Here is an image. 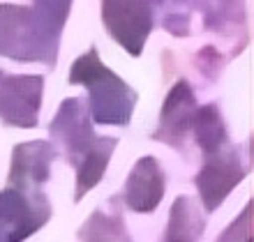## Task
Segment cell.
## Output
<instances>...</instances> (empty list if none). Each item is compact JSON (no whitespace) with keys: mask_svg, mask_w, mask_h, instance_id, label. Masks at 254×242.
<instances>
[{"mask_svg":"<svg viewBox=\"0 0 254 242\" xmlns=\"http://www.w3.org/2000/svg\"><path fill=\"white\" fill-rule=\"evenodd\" d=\"M26 196L7 189L0 194V242H19L40 229L44 217H37Z\"/></svg>","mask_w":254,"mask_h":242,"instance_id":"obj_3","label":"cell"},{"mask_svg":"<svg viewBox=\"0 0 254 242\" xmlns=\"http://www.w3.org/2000/svg\"><path fill=\"white\" fill-rule=\"evenodd\" d=\"M203 229L196 210L190 205V198H181L171 210L169 224V242H196Z\"/></svg>","mask_w":254,"mask_h":242,"instance_id":"obj_7","label":"cell"},{"mask_svg":"<svg viewBox=\"0 0 254 242\" xmlns=\"http://www.w3.org/2000/svg\"><path fill=\"white\" fill-rule=\"evenodd\" d=\"M72 81L74 83H86V86L93 88L95 115H97L100 122L127 120L132 104H125V97L121 95V90H125V86L97 60L95 48H90V53L76 60V65L72 67Z\"/></svg>","mask_w":254,"mask_h":242,"instance_id":"obj_1","label":"cell"},{"mask_svg":"<svg viewBox=\"0 0 254 242\" xmlns=\"http://www.w3.org/2000/svg\"><path fill=\"white\" fill-rule=\"evenodd\" d=\"M28 28V9L14 5H0V51H9L14 42Z\"/></svg>","mask_w":254,"mask_h":242,"instance_id":"obj_8","label":"cell"},{"mask_svg":"<svg viewBox=\"0 0 254 242\" xmlns=\"http://www.w3.org/2000/svg\"><path fill=\"white\" fill-rule=\"evenodd\" d=\"M192 118H194L192 93H190L188 83H178L171 90V95H169V101H167V106H164V113H162V122L174 134L176 132L183 134V129L188 127V125H192Z\"/></svg>","mask_w":254,"mask_h":242,"instance_id":"obj_6","label":"cell"},{"mask_svg":"<svg viewBox=\"0 0 254 242\" xmlns=\"http://www.w3.org/2000/svg\"><path fill=\"white\" fill-rule=\"evenodd\" d=\"M192 125L196 127V139L208 152H215L222 141V125L217 118V108L206 106L196 118H192Z\"/></svg>","mask_w":254,"mask_h":242,"instance_id":"obj_9","label":"cell"},{"mask_svg":"<svg viewBox=\"0 0 254 242\" xmlns=\"http://www.w3.org/2000/svg\"><path fill=\"white\" fill-rule=\"evenodd\" d=\"M220 242H252V208L241 215V219L220 238Z\"/></svg>","mask_w":254,"mask_h":242,"instance_id":"obj_11","label":"cell"},{"mask_svg":"<svg viewBox=\"0 0 254 242\" xmlns=\"http://www.w3.org/2000/svg\"><path fill=\"white\" fill-rule=\"evenodd\" d=\"M241 178H243V168L231 157H222V159H215L213 164H208L196 178L206 208L208 210L217 208L220 201L234 189V185Z\"/></svg>","mask_w":254,"mask_h":242,"instance_id":"obj_5","label":"cell"},{"mask_svg":"<svg viewBox=\"0 0 254 242\" xmlns=\"http://www.w3.org/2000/svg\"><path fill=\"white\" fill-rule=\"evenodd\" d=\"M102 14L111 35L129 53L139 55L153 26L150 2L148 0H104Z\"/></svg>","mask_w":254,"mask_h":242,"instance_id":"obj_2","label":"cell"},{"mask_svg":"<svg viewBox=\"0 0 254 242\" xmlns=\"http://www.w3.org/2000/svg\"><path fill=\"white\" fill-rule=\"evenodd\" d=\"M164 194L162 171L153 157H146L136 164L127 182V203L139 212H150Z\"/></svg>","mask_w":254,"mask_h":242,"instance_id":"obj_4","label":"cell"},{"mask_svg":"<svg viewBox=\"0 0 254 242\" xmlns=\"http://www.w3.org/2000/svg\"><path fill=\"white\" fill-rule=\"evenodd\" d=\"M35 2H37L42 26H54V33H58L69 9V0H35Z\"/></svg>","mask_w":254,"mask_h":242,"instance_id":"obj_10","label":"cell"}]
</instances>
